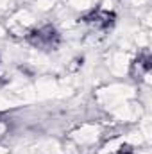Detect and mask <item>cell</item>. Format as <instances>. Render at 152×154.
Masks as SVG:
<instances>
[{
    "instance_id": "cell-1",
    "label": "cell",
    "mask_w": 152,
    "mask_h": 154,
    "mask_svg": "<svg viewBox=\"0 0 152 154\" xmlns=\"http://www.w3.org/2000/svg\"><path fill=\"white\" fill-rule=\"evenodd\" d=\"M27 41L39 50H56L61 43V36L52 25H43L39 29L31 31V34L27 36Z\"/></svg>"
},
{
    "instance_id": "cell-3",
    "label": "cell",
    "mask_w": 152,
    "mask_h": 154,
    "mask_svg": "<svg viewBox=\"0 0 152 154\" xmlns=\"http://www.w3.org/2000/svg\"><path fill=\"white\" fill-rule=\"evenodd\" d=\"M116 154H132V149L129 147V145H122L120 149H118V152Z\"/></svg>"
},
{
    "instance_id": "cell-2",
    "label": "cell",
    "mask_w": 152,
    "mask_h": 154,
    "mask_svg": "<svg viewBox=\"0 0 152 154\" xmlns=\"http://www.w3.org/2000/svg\"><path fill=\"white\" fill-rule=\"evenodd\" d=\"M114 20H116V14L113 11H106V9H93V11H90L88 14L82 16V22L91 23V25H95L99 29L111 27L114 23Z\"/></svg>"
}]
</instances>
